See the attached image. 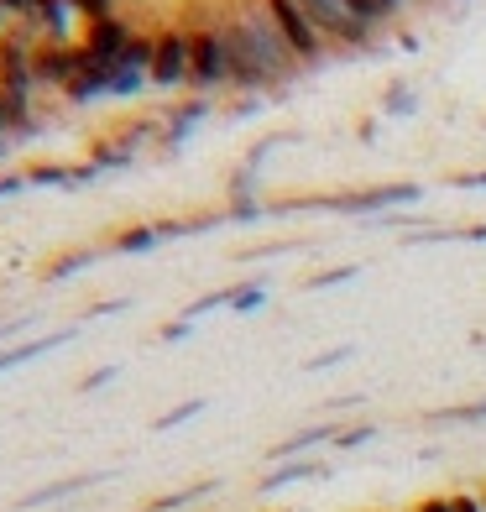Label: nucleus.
<instances>
[{"label":"nucleus","mask_w":486,"mask_h":512,"mask_svg":"<svg viewBox=\"0 0 486 512\" xmlns=\"http://www.w3.org/2000/svg\"><path fill=\"white\" fill-rule=\"evenodd\" d=\"M481 507H486V492H481Z\"/></svg>","instance_id":"nucleus-24"},{"label":"nucleus","mask_w":486,"mask_h":512,"mask_svg":"<svg viewBox=\"0 0 486 512\" xmlns=\"http://www.w3.org/2000/svg\"><path fill=\"white\" fill-rule=\"evenodd\" d=\"M225 11L236 16V27L246 32L251 48H257L262 68L272 74V84H288L293 74H304V63H298V58H293V48H288L283 37H277V27H272V16H267L262 0H225Z\"/></svg>","instance_id":"nucleus-1"},{"label":"nucleus","mask_w":486,"mask_h":512,"mask_svg":"<svg viewBox=\"0 0 486 512\" xmlns=\"http://www.w3.org/2000/svg\"><path fill=\"white\" fill-rule=\"evenodd\" d=\"M11 136V105H6V95H0V142Z\"/></svg>","instance_id":"nucleus-22"},{"label":"nucleus","mask_w":486,"mask_h":512,"mask_svg":"<svg viewBox=\"0 0 486 512\" xmlns=\"http://www.w3.org/2000/svg\"><path fill=\"white\" fill-rule=\"evenodd\" d=\"M366 439H377V424H345V429L335 434V445H340V450H356V445H366Z\"/></svg>","instance_id":"nucleus-15"},{"label":"nucleus","mask_w":486,"mask_h":512,"mask_svg":"<svg viewBox=\"0 0 486 512\" xmlns=\"http://www.w3.org/2000/svg\"><path fill=\"white\" fill-rule=\"evenodd\" d=\"M68 11H74L79 27H89V21H110V16H121L126 6H121V0H68Z\"/></svg>","instance_id":"nucleus-12"},{"label":"nucleus","mask_w":486,"mask_h":512,"mask_svg":"<svg viewBox=\"0 0 486 512\" xmlns=\"http://www.w3.org/2000/svg\"><path fill=\"white\" fill-rule=\"evenodd\" d=\"M121 6H136V0H121Z\"/></svg>","instance_id":"nucleus-23"},{"label":"nucleus","mask_w":486,"mask_h":512,"mask_svg":"<svg viewBox=\"0 0 486 512\" xmlns=\"http://www.w3.org/2000/svg\"><path fill=\"white\" fill-rule=\"evenodd\" d=\"M0 6L11 11V21L21 27H37L48 42H74V11H68V0H0Z\"/></svg>","instance_id":"nucleus-7"},{"label":"nucleus","mask_w":486,"mask_h":512,"mask_svg":"<svg viewBox=\"0 0 486 512\" xmlns=\"http://www.w3.org/2000/svg\"><path fill=\"white\" fill-rule=\"evenodd\" d=\"M136 37H142V21H136L131 11H121L110 21H89V27H79V48L95 63H121Z\"/></svg>","instance_id":"nucleus-6"},{"label":"nucleus","mask_w":486,"mask_h":512,"mask_svg":"<svg viewBox=\"0 0 486 512\" xmlns=\"http://www.w3.org/2000/svg\"><path fill=\"white\" fill-rule=\"evenodd\" d=\"M230 309H257L262 304V288H241V293H225Z\"/></svg>","instance_id":"nucleus-17"},{"label":"nucleus","mask_w":486,"mask_h":512,"mask_svg":"<svg viewBox=\"0 0 486 512\" xmlns=\"http://www.w3.org/2000/svg\"><path fill=\"white\" fill-rule=\"evenodd\" d=\"M413 512H450V497H419Z\"/></svg>","instance_id":"nucleus-20"},{"label":"nucleus","mask_w":486,"mask_h":512,"mask_svg":"<svg viewBox=\"0 0 486 512\" xmlns=\"http://www.w3.org/2000/svg\"><path fill=\"white\" fill-rule=\"evenodd\" d=\"M162 236H168L162 225H131V230H121V236H110V251H147Z\"/></svg>","instance_id":"nucleus-11"},{"label":"nucleus","mask_w":486,"mask_h":512,"mask_svg":"<svg viewBox=\"0 0 486 512\" xmlns=\"http://www.w3.org/2000/svg\"><path fill=\"white\" fill-rule=\"evenodd\" d=\"M262 6H267V16H272L277 37L288 42V48H293V58L304 63V68H314V63H324V58L335 53L330 42L319 37V27L309 21V11L298 6V0H262Z\"/></svg>","instance_id":"nucleus-4"},{"label":"nucleus","mask_w":486,"mask_h":512,"mask_svg":"<svg viewBox=\"0 0 486 512\" xmlns=\"http://www.w3.org/2000/svg\"><path fill=\"white\" fill-rule=\"evenodd\" d=\"M53 345H58V335L32 340V345H16V351H0V371H6V366H21V361H32V356H42V351H53Z\"/></svg>","instance_id":"nucleus-14"},{"label":"nucleus","mask_w":486,"mask_h":512,"mask_svg":"<svg viewBox=\"0 0 486 512\" xmlns=\"http://www.w3.org/2000/svg\"><path fill=\"white\" fill-rule=\"evenodd\" d=\"M189 413H199V403H178L173 413H162V418H157V429H173L178 418H189Z\"/></svg>","instance_id":"nucleus-19"},{"label":"nucleus","mask_w":486,"mask_h":512,"mask_svg":"<svg viewBox=\"0 0 486 512\" xmlns=\"http://www.w3.org/2000/svg\"><path fill=\"white\" fill-rule=\"evenodd\" d=\"M189 89L194 100H210L215 89H230V58H225V37L215 21L189 32Z\"/></svg>","instance_id":"nucleus-2"},{"label":"nucleus","mask_w":486,"mask_h":512,"mask_svg":"<svg viewBox=\"0 0 486 512\" xmlns=\"http://www.w3.org/2000/svg\"><path fill=\"white\" fill-rule=\"evenodd\" d=\"M152 89H189V32L162 16L152 27V63H147Z\"/></svg>","instance_id":"nucleus-3"},{"label":"nucleus","mask_w":486,"mask_h":512,"mask_svg":"<svg viewBox=\"0 0 486 512\" xmlns=\"http://www.w3.org/2000/svg\"><path fill=\"white\" fill-rule=\"evenodd\" d=\"M450 512H486L481 492H450Z\"/></svg>","instance_id":"nucleus-18"},{"label":"nucleus","mask_w":486,"mask_h":512,"mask_svg":"<svg viewBox=\"0 0 486 512\" xmlns=\"http://www.w3.org/2000/svg\"><path fill=\"white\" fill-rule=\"evenodd\" d=\"M100 382H110V371H89V377H84V382H79V392H95V387H100Z\"/></svg>","instance_id":"nucleus-21"},{"label":"nucleus","mask_w":486,"mask_h":512,"mask_svg":"<svg viewBox=\"0 0 486 512\" xmlns=\"http://www.w3.org/2000/svg\"><path fill=\"white\" fill-rule=\"evenodd\" d=\"M309 476H324V460H288L277 471L262 476V492H277V486H293V481H309Z\"/></svg>","instance_id":"nucleus-8"},{"label":"nucleus","mask_w":486,"mask_h":512,"mask_svg":"<svg viewBox=\"0 0 486 512\" xmlns=\"http://www.w3.org/2000/svg\"><path fill=\"white\" fill-rule=\"evenodd\" d=\"M89 481H95V476H68V481H53V486H42V492H32L21 507H42V502H58V497H74V492H84Z\"/></svg>","instance_id":"nucleus-13"},{"label":"nucleus","mask_w":486,"mask_h":512,"mask_svg":"<svg viewBox=\"0 0 486 512\" xmlns=\"http://www.w3.org/2000/svg\"><path fill=\"white\" fill-rule=\"evenodd\" d=\"M89 173H95V168H68V162H32V168L21 173V178H27V183H84Z\"/></svg>","instance_id":"nucleus-10"},{"label":"nucleus","mask_w":486,"mask_h":512,"mask_svg":"<svg viewBox=\"0 0 486 512\" xmlns=\"http://www.w3.org/2000/svg\"><path fill=\"white\" fill-rule=\"evenodd\" d=\"M298 6L309 11V21L319 27V37L330 42L335 53H345V48H366V42L377 37V27H366V21L351 11V0H298Z\"/></svg>","instance_id":"nucleus-5"},{"label":"nucleus","mask_w":486,"mask_h":512,"mask_svg":"<svg viewBox=\"0 0 486 512\" xmlns=\"http://www.w3.org/2000/svg\"><path fill=\"white\" fill-rule=\"evenodd\" d=\"M335 424H319V429H298L293 439H283V445H277L272 450V460H288V455H304V450H314V445H324V439H330V445H335Z\"/></svg>","instance_id":"nucleus-9"},{"label":"nucleus","mask_w":486,"mask_h":512,"mask_svg":"<svg viewBox=\"0 0 486 512\" xmlns=\"http://www.w3.org/2000/svg\"><path fill=\"white\" fill-rule=\"evenodd\" d=\"M89 262V251H68V256H58V262H48V272H42V277H63L68 267H84Z\"/></svg>","instance_id":"nucleus-16"}]
</instances>
